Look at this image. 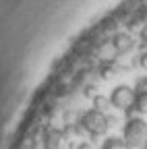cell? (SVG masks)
<instances>
[{
	"mask_svg": "<svg viewBox=\"0 0 147 149\" xmlns=\"http://www.w3.org/2000/svg\"><path fill=\"white\" fill-rule=\"evenodd\" d=\"M81 124H83V128L87 130V133H91L93 137H98V135H104L106 130H108L110 118L104 114V112L91 108V110H87L85 114L81 116Z\"/></svg>",
	"mask_w": 147,
	"mask_h": 149,
	"instance_id": "obj_2",
	"label": "cell"
},
{
	"mask_svg": "<svg viewBox=\"0 0 147 149\" xmlns=\"http://www.w3.org/2000/svg\"><path fill=\"white\" fill-rule=\"evenodd\" d=\"M112 46H114V50H116L118 54H126L128 50L133 48V37L128 35V33H116Z\"/></svg>",
	"mask_w": 147,
	"mask_h": 149,
	"instance_id": "obj_4",
	"label": "cell"
},
{
	"mask_svg": "<svg viewBox=\"0 0 147 149\" xmlns=\"http://www.w3.org/2000/svg\"><path fill=\"white\" fill-rule=\"evenodd\" d=\"M139 89H147V77L139 81Z\"/></svg>",
	"mask_w": 147,
	"mask_h": 149,
	"instance_id": "obj_10",
	"label": "cell"
},
{
	"mask_svg": "<svg viewBox=\"0 0 147 149\" xmlns=\"http://www.w3.org/2000/svg\"><path fill=\"white\" fill-rule=\"evenodd\" d=\"M145 149H147V143H145Z\"/></svg>",
	"mask_w": 147,
	"mask_h": 149,
	"instance_id": "obj_13",
	"label": "cell"
},
{
	"mask_svg": "<svg viewBox=\"0 0 147 149\" xmlns=\"http://www.w3.org/2000/svg\"><path fill=\"white\" fill-rule=\"evenodd\" d=\"M62 133L60 130H56V128H50L48 133H46V147L48 149H60V145H62Z\"/></svg>",
	"mask_w": 147,
	"mask_h": 149,
	"instance_id": "obj_5",
	"label": "cell"
},
{
	"mask_svg": "<svg viewBox=\"0 0 147 149\" xmlns=\"http://www.w3.org/2000/svg\"><path fill=\"white\" fill-rule=\"evenodd\" d=\"M122 135H124L126 147H131V149L141 147L143 143H147V122L143 118H128Z\"/></svg>",
	"mask_w": 147,
	"mask_h": 149,
	"instance_id": "obj_1",
	"label": "cell"
},
{
	"mask_svg": "<svg viewBox=\"0 0 147 149\" xmlns=\"http://www.w3.org/2000/svg\"><path fill=\"white\" fill-rule=\"evenodd\" d=\"M79 149H91V145H87V143H81V145H79Z\"/></svg>",
	"mask_w": 147,
	"mask_h": 149,
	"instance_id": "obj_12",
	"label": "cell"
},
{
	"mask_svg": "<svg viewBox=\"0 0 147 149\" xmlns=\"http://www.w3.org/2000/svg\"><path fill=\"white\" fill-rule=\"evenodd\" d=\"M139 62H141V66H143V68H147V52H145V54H141V60H139Z\"/></svg>",
	"mask_w": 147,
	"mask_h": 149,
	"instance_id": "obj_9",
	"label": "cell"
},
{
	"mask_svg": "<svg viewBox=\"0 0 147 149\" xmlns=\"http://www.w3.org/2000/svg\"><path fill=\"white\" fill-rule=\"evenodd\" d=\"M135 110L141 114H147V89H137L135 93Z\"/></svg>",
	"mask_w": 147,
	"mask_h": 149,
	"instance_id": "obj_6",
	"label": "cell"
},
{
	"mask_svg": "<svg viewBox=\"0 0 147 149\" xmlns=\"http://www.w3.org/2000/svg\"><path fill=\"white\" fill-rule=\"evenodd\" d=\"M141 40H143V42H147V27L141 31Z\"/></svg>",
	"mask_w": 147,
	"mask_h": 149,
	"instance_id": "obj_11",
	"label": "cell"
},
{
	"mask_svg": "<svg viewBox=\"0 0 147 149\" xmlns=\"http://www.w3.org/2000/svg\"><path fill=\"white\" fill-rule=\"evenodd\" d=\"M110 106V97H106V95H93V108L95 110H100V112H104V110H108Z\"/></svg>",
	"mask_w": 147,
	"mask_h": 149,
	"instance_id": "obj_8",
	"label": "cell"
},
{
	"mask_svg": "<svg viewBox=\"0 0 147 149\" xmlns=\"http://www.w3.org/2000/svg\"><path fill=\"white\" fill-rule=\"evenodd\" d=\"M135 89L128 87V85H118L112 89V93H110V104H112L114 108L118 110H128L133 104H135Z\"/></svg>",
	"mask_w": 147,
	"mask_h": 149,
	"instance_id": "obj_3",
	"label": "cell"
},
{
	"mask_svg": "<svg viewBox=\"0 0 147 149\" xmlns=\"http://www.w3.org/2000/svg\"><path fill=\"white\" fill-rule=\"evenodd\" d=\"M102 149H128L126 147V143H124V139H116V137H110L106 143H104V147Z\"/></svg>",
	"mask_w": 147,
	"mask_h": 149,
	"instance_id": "obj_7",
	"label": "cell"
}]
</instances>
